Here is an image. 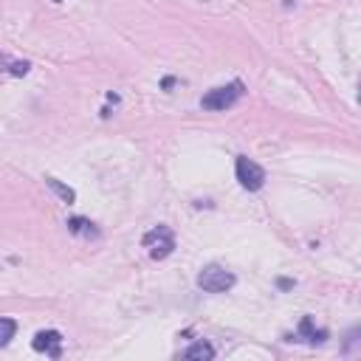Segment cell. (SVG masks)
I'll use <instances>...</instances> for the list:
<instances>
[{
	"instance_id": "obj_6",
	"label": "cell",
	"mask_w": 361,
	"mask_h": 361,
	"mask_svg": "<svg viewBox=\"0 0 361 361\" xmlns=\"http://www.w3.org/2000/svg\"><path fill=\"white\" fill-rule=\"evenodd\" d=\"M68 229L74 235H79V237H99V229L90 220H85V217H71L68 220Z\"/></svg>"
},
{
	"instance_id": "obj_10",
	"label": "cell",
	"mask_w": 361,
	"mask_h": 361,
	"mask_svg": "<svg viewBox=\"0 0 361 361\" xmlns=\"http://www.w3.org/2000/svg\"><path fill=\"white\" fill-rule=\"evenodd\" d=\"M15 330H17V325H15V319H0V347H6L9 342H12V336H15Z\"/></svg>"
},
{
	"instance_id": "obj_11",
	"label": "cell",
	"mask_w": 361,
	"mask_h": 361,
	"mask_svg": "<svg viewBox=\"0 0 361 361\" xmlns=\"http://www.w3.org/2000/svg\"><path fill=\"white\" fill-rule=\"evenodd\" d=\"M9 74H15V76H26V74H28V62H26V60H23V62H12Z\"/></svg>"
},
{
	"instance_id": "obj_1",
	"label": "cell",
	"mask_w": 361,
	"mask_h": 361,
	"mask_svg": "<svg viewBox=\"0 0 361 361\" xmlns=\"http://www.w3.org/2000/svg\"><path fill=\"white\" fill-rule=\"evenodd\" d=\"M243 94H246L243 82L220 85V87L206 90L203 99H201V108H203V110H229V108H235V105L243 99Z\"/></svg>"
},
{
	"instance_id": "obj_12",
	"label": "cell",
	"mask_w": 361,
	"mask_h": 361,
	"mask_svg": "<svg viewBox=\"0 0 361 361\" xmlns=\"http://www.w3.org/2000/svg\"><path fill=\"white\" fill-rule=\"evenodd\" d=\"M358 102H361V87H358Z\"/></svg>"
},
{
	"instance_id": "obj_4",
	"label": "cell",
	"mask_w": 361,
	"mask_h": 361,
	"mask_svg": "<svg viewBox=\"0 0 361 361\" xmlns=\"http://www.w3.org/2000/svg\"><path fill=\"white\" fill-rule=\"evenodd\" d=\"M235 175H237V180H240V187L249 190V192H257V190H262V184H265V169H262L257 161L246 158V156L237 158Z\"/></svg>"
},
{
	"instance_id": "obj_7",
	"label": "cell",
	"mask_w": 361,
	"mask_h": 361,
	"mask_svg": "<svg viewBox=\"0 0 361 361\" xmlns=\"http://www.w3.org/2000/svg\"><path fill=\"white\" fill-rule=\"evenodd\" d=\"M184 358H192V361H212V358H215V347H212L209 342H195V344L184 353Z\"/></svg>"
},
{
	"instance_id": "obj_5",
	"label": "cell",
	"mask_w": 361,
	"mask_h": 361,
	"mask_svg": "<svg viewBox=\"0 0 361 361\" xmlns=\"http://www.w3.org/2000/svg\"><path fill=\"white\" fill-rule=\"evenodd\" d=\"M34 350L51 355V358H60L62 355V336L57 330H40L34 336Z\"/></svg>"
},
{
	"instance_id": "obj_3",
	"label": "cell",
	"mask_w": 361,
	"mask_h": 361,
	"mask_svg": "<svg viewBox=\"0 0 361 361\" xmlns=\"http://www.w3.org/2000/svg\"><path fill=\"white\" fill-rule=\"evenodd\" d=\"M142 243H144V249L150 251L153 260H164V257H169L175 251V235H172L169 226H156V229H150L144 235Z\"/></svg>"
},
{
	"instance_id": "obj_8",
	"label": "cell",
	"mask_w": 361,
	"mask_h": 361,
	"mask_svg": "<svg viewBox=\"0 0 361 361\" xmlns=\"http://www.w3.org/2000/svg\"><path fill=\"white\" fill-rule=\"evenodd\" d=\"M45 184H49V190H51V192H57V198H60L62 203H74V201H76L74 190H71V187H65V184H60L57 178H45Z\"/></svg>"
},
{
	"instance_id": "obj_9",
	"label": "cell",
	"mask_w": 361,
	"mask_h": 361,
	"mask_svg": "<svg viewBox=\"0 0 361 361\" xmlns=\"http://www.w3.org/2000/svg\"><path fill=\"white\" fill-rule=\"evenodd\" d=\"M299 333H302V336H308V342H322V339H325V330L316 328L310 316H305V319L299 322Z\"/></svg>"
},
{
	"instance_id": "obj_2",
	"label": "cell",
	"mask_w": 361,
	"mask_h": 361,
	"mask_svg": "<svg viewBox=\"0 0 361 361\" xmlns=\"http://www.w3.org/2000/svg\"><path fill=\"white\" fill-rule=\"evenodd\" d=\"M235 274L232 271H226L223 265L212 262V265H203L201 274H198V288L206 291V294H226L235 288Z\"/></svg>"
}]
</instances>
